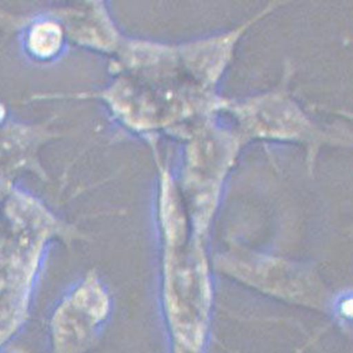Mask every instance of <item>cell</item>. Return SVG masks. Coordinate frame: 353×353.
<instances>
[{"instance_id":"cell-3","label":"cell","mask_w":353,"mask_h":353,"mask_svg":"<svg viewBox=\"0 0 353 353\" xmlns=\"http://www.w3.org/2000/svg\"><path fill=\"white\" fill-rule=\"evenodd\" d=\"M63 43L64 30L55 20L37 21L26 37V49L38 60H49L58 55Z\"/></svg>"},{"instance_id":"cell-4","label":"cell","mask_w":353,"mask_h":353,"mask_svg":"<svg viewBox=\"0 0 353 353\" xmlns=\"http://www.w3.org/2000/svg\"><path fill=\"white\" fill-rule=\"evenodd\" d=\"M6 118V110H4V108L0 105V123H1V120H4Z\"/></svg>"},{"instance_id":"cell-2","label":"cell","mask_w":353,"mask_h":353,"mask_svg":"<svg viewBox=\"0 0 353 353\" xmlns=\"http://www.w3.org/2000/svg\"><path fill=\"white\" fill-rule=\"evenodd\" d=\"M109 301L99 282L89 277L66 297L52 319V353H81L92 330L105 319Z\"/></svg>"},{"instance_id":"cell-1","label":"cell","mask_w":353,"mask_h":353,"mask_svg":"<svg viewBox=\"0 0 353 353\" xmlns=\"http://www.w3.org/2000/svg\"><path fill=\"white\" fill-rule=\"evenodd\" d=\"M10 214V226L0 235V346L26 321L40 251L57 225L26 197H14Z\"/></svg>"}]
</instances>
